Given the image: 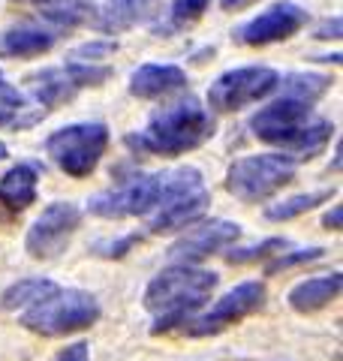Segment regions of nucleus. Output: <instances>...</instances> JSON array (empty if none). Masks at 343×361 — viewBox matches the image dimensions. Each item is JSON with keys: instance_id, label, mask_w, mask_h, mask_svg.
<instances>
[{"instance_id": "2eb2a0df", "label": "nucleus", "mask_w": 343, "mask_h": 361, "mask_svg": "<svg viewBox=\"0 0 343 361\" xmlns=\"http://www.w3.org/2000/svg\"><path fill=\"white\" fill-rule=\"evenodd\" d=\"M64 27H57L45 16L18 21V25L0 30V58H40L64 39Z\"/></svg>"}, {"instance_id": "9d476101", "label": "nucleus", "mask_w": 343, "mask_h": 361, "mask_svg": "<svg viewBox=\"0 0 343 361\" xmlns=\"http://www.w3.org/2000/svg\"><path fill=\"white\" fill-rule=\"evenodd\" d=\"M112 75L109 66H94V63H70L64 66H49L30 75V97L37 99L40 111L45 115L49 109L66 103L76 94H82L88 87L102 85Z\"/></svg>"}, {"instance_id": "dca6fc26", "label": "nucleus", "mask_w": 343, "mask_h": 361, "mask_svg": "<svg viewBox=\"0 0 343 361\" xmlns=\"http://www.w3.org/2000/svg\"><path fill=\"white\" fill-rule=\"evenodd\" d=\"M187 87V73L175 63H142L130 75V94L136 99H160Z\"/></svg>"}, {"instance_id": "b1692460", "label": "nucleus", "mask_w": 343, "mask_h": 361, "mask_svg": "<svg viewBox=\"0 0 343 361\" xmlns=\"http://www.w3.org/2000/svg\"><path fill=\"white\" fill-rule=\"evenodd\" d=\"M289 247L286 238H265L253 247H244V250H229L226 253V262L232 265H244V262H256V259H265V256H277V250Z\"/></svg>"}, {"instance_id": "5701e85b", "label": "nucleus", "mask_w": 343, "mask_h": 361, "mask_svg": "<svg viewBox=\"0 0 343 361\" xmlns=\"http://www.w3.org/2000/svg\"><path fill=\"white\" fill-rule=\"evenodd\" d=\"M335 196V187H323V190H313V193H301V196H292L286 202H277V205L265 208V220H292V217H301V214L319 208L323 202H328Z\"/></svg>"}, {"instance_id": "20e7f679", "label": "nucleus", "mask_w": 343, "mask_h": 361, "mask_svg": "<svg viewBox=\"0 0 343 361\" xmlns=\"http://www.w3.org/2000/svg\"><path fill=\"white\" fill-rule=\"evenodd\" d=\"M211 205V193L205 187L199 169L178 166L172 172H163V190H160L157 208L148 214V232H178L196 226L199 217Z\"/></svg>"}, {"instance_id": "4468645a", "label": "nucleus", "mask_w": 343, "mask_h": 361, "mask_svg": "<svg viewBox=\"0 0 343 361\" xmlns=\"http://www.w3.org/2000/svg\"><path fill=\"white\" fill-rule=\"evenodd\" d=\"M241 238V226L232 220H208L193 226V232H187L184 238H178L169 247V259L175 265H196L202 259H208L214 253L226 250L232 241Z\"/></svg>"}, {"instance_id": "f8f14e48", "label": "nucleus", "mask_w": 343, "mask_h": 361, "mask_svg": "<svg viewBox=\"0 0 343 361\" xmlns=\"http://www.w3.org/2000/svg\"><path fill=\"white\" fill-rule=\"evenodd\" d=\"M82 223V211L73 202H52L37 220L30 223L25 247L33 259H57Z\"/></svg>"}, {"instance_id": "393cba45", "label": "nucleus", "mask_w": 343, "mask_h": 361, "mask_svg": "<svg viewBox=\"0 0 343 361\" xmlns=\"http://www.w3.org/2000/svg\"><path fill=\"white\" fill-rule=\"evenodd\" d=\"M325 256V247H304V250H292V253H277L274 262H268V271L277 274V271H286V268H299V265H307V262H316V259Z\"/></svg>"}, {"instance_id": "ddd939ff", "label": "nucleus", "mask_w": 343, "mask_h": 361, "mask_svg": "<svg viewBox=\"0 0 343 361\" xmlns=\"http://www.w3.org/2000/svg\"><path fill=\"white\" fill-rule=\"evenodd\" d=\"M307 9L301 4H292V0H277V4H271L268 9H262L256 18L244 21V25H238L232 30V39L238 45H271V42H283L295 37L304 25H307Z\"/></svg>"}, {"instance_id": "2f4dec72", "label": "nucleus", "mask_w": 343, "mask_h": 361, "mask_svg": "<svg viewBox=\"0 0 343 361\" xmlns=\"http://www.w3.org/2000/svg\"><path fill=\"white\" fill-rule=\"evenodd\" d=\"M9 4H37V6L52 9V6H57V4H64V0H9Z\"/></svg>"}, {"instance_id": "f03ea898", "label": "nucleus", "mask_w": 343, "mask_h": 361, "mask_svg": "<svg viewBox=\"0 0 343 361\" xmlns=\"http://www.w3.org/2000/svg\"><path fill=\"white\" fill-rule=\"evenodd\" d=\"M214 135V118L196 97L175 99L163 109H157L145 121L142 130L127 135V148L136 154L154 157H178L196 151Z\"/></svg>"}, {"instance_id": "72a5a7b5", "label": "nucleus", "mask_w": 343, "mask_h": 361, "mask_svg": "<svg viewBox=\"0 0 343 361\" xmlns=\"http://www.w3.org/2000/svg\"><path fill=\"white\" fill-rule=\"evenodd\" d=\"M0 82H4V73H0Z\"/></svg>"}, {"instance_id": "c85d7f7f", "label": "nucleus", "mask_w": 343, "mask_h": 361, "mask_svg": "<svg viewBox=\"0 0 343 361\" xmlns=\"http://www.w3.org/2000/svg\"><path fill=\"white\" fill-rule=\"evenodd\" d=\"M88 343H70L66 349H61V355H57V361H90V353H88Z\"/></svg>"}, {"instance_id": "0eeeda50", "label": "nucleus", "mask_w": 343, "mask_h": 361, "mask_svg": "<svg viewBox=\"0 0 343 361\" xmlns=\"http://www.w3.org/2000/svg\"><path fill=\"white\" fill-rule=\"evenodd\" d=\"M295 178V160L286 154H250L229 166L226 190L241 202L271 199Z\"/></svg>"}, {"instance_id": "c756f323", "label": "nucleus", "mask_w": 343, "mask_h": 361, "mask_svg": "<svg viewBox=\"0 0 343 361\" xmlns=\"http://www.w3.org/2000/svg\"><path fill=\"white\" fill-rule=\"evenodd\" d=\"M323 226H325L328 232H337V229H340V208H337V205L323 217Z\"/></svg>"}, {"instance_id": "7c9ffc66", "label": "nucleus", "mask_w": 343, "mask_h": 361, "mask_svg": "<svg viewBox=\"0 0 343 361\" xmlns=\"http://www.w3.org/2000/svg\"><path fill=\"white\" fill-rule=\"evenodd\" d=\"M250 4H256V0H220V6L229 9V13H235V9H244Z\"/></svg>"}, {"instance_id": "cd10ccee", "label": "nucleus", "mask_w": 343, "mask_h": 361, "mask_svg": "<svg viewBox=\"0 0 343 361\" xmlns=\"http://www.w3.org/2000/svg\"><path fill=\"white\" fill-rule=\"evenodd\" d=\"M340 37H343V21L337 16L316 27V39H340Z\"/></svg>"}, {"instance_id": "4be33fe9", "label": "nucleus", "mask_w": 343, "mask_h": 361, "mask_svg": "<svg viewBox=\"0 0 343 361\" xmlns=\"http://www.w3.org/2000/svg\"><path fill=\"white\" fill-rule=\"evenodd\" d=\"M335 85L331 75H319V73H289V75H280V94L283 97H295V99H304V103H316L325 90Z\"/></svg>"}, {"instance_id": "7ed1b4c3", "label": "nucleus", "mask_w": 343, "mask_h": 361, "mask_svg": "<svg viewBox=\"0 0 343 361\" xmlns=\"http://www.w3.org/2000/svg\"><path fill=\"white\" fill-rule=\"evenodd\" d=\"M217 283H220V277L199 265L163 268L145 289V307L157 316L151 334H166L172 329L187 325L202 310V304L208 301Z\"/></svg>"}, {"instance_id": "a211bd4d", "label": "nucleus", "mask_w": 343, "mask_h": 361, "mask_svg": "<svg viewBox=\"0 0 343 361\" xmlns=\"http://www.w3.org/2000/svg\"><path fill=\"white\" fill-rule=\"evenodd\" d=\"M154 6H157V0H106L97 9L94 25L97 30L114 37V33H124L136 25H142L145 18H151Z\"/></svg>"}, {"instance_id": "f257e3e1", "label": "nucleus", "mask_w": 343, "mask_h": 361, "mask_svg": "<svg viewBox=\"0 0 343 361\" xmlns=\"http://www.w3.org/2000/svg\"><path fill=\"white\" fill-rule=\"evenodd\" d=\"M250 133L292 160H311L335 135V123L313 115V103L277 97L250 118Z\"/></svg>"}, {"instance_id": "412c9836", "label": "nucleus", "mask_w": 343, "mask_h": 361, "mask_svg": "<svg viewBox=\"0 0 343 361\" xmlns=\"http://www.w3.org/2000/svg\"><path fill=\"white\" fill-rule=\"evenodd\" d=\"M211 0H172L166 16L157 21L154 30L163 33V37H169V33H178L184 30L190 25H196V21L205 16V9H208Z\"/></svg>"}, {"instance_id": "a878e982", "label": "nucleus", "mask_w": 343, "mask_h": 361, "mask_svg": "<svg viewBox=\"0 0 343 361\" xmlns=\"http://www.w3.org/2000/svg\"><path fill=\"white\" fill-rule=\"evenodd\" d=\"M114 49H118V42L94 39V42H85V45H78V49H73L70 54H66V61H70V63H94V61H106L109 54H114Z\"/></svg>"}, {"instance_id": "39448f33", "label": "nucleus", "mask_w": 343, "mask_h": 361, "mask_svg": "<svg viewBox=\"0 0 343 361\" xmlns=\"http://www.w3.org/2000/svg\"><path fill=\"white\" fill-rule=\"evenodd\" d=\"M97 319H100V301L88 289H61V286L21 313V325L42 337H64L85 331Z\"/></svg>"}, {"instance_id": "f3484780", "label": "nucleus", "mask_w": 343, "mask_h": 361, "mask_svg": "<svg viewBox=\"0 0 343 361\" xmlns=\"http://www.w3.org/2000/svg\"><path fill=\"white\" fill-rule=\"evenodd\" d=\"M37 184H40V166L37 163H16L0 178V205L13 214L25 211L28 205L37 202Z\"/></svg>"}, {"instance_id": "473e14b6", "label": "nucleus", "mask_w": 343, "mask_h": 361, "mask_svg": "<svg viewBox=\"0 0 343 361\" xmlns=\"http://www.w3.org/2000/svg\"><path fill=\"white\" fill-rule=\"evenodd\" d=\"M6 157H9V151H6V145L0 142V160H6Z\"/></svg>"}, {"instance_id": "9b49d317", "label": "nucleus", "mask_w": 343, "mask_h": 361, "mask_svg": "<svg viewBox=\"0 0 343 361\" xmlns=\"http://www.w3.org/2000/svg\"><path fill=\"white\" fill-rule=\"evenodd\" d=\"M262 304H265V286L259 280H247V283H238L235 289H229L208 313L193 316L184 325V331L190 337H211L217 331L229 329V325L253 316L256 310H262Z\"/></svg>"}, {"instance_id": "423d86ee", "label": "nucleus", "mask_w": 343, "mask_h": 361, "mask_svg": "<svg viewBox=\"0 0 343 361\" xmlns=\"http://www.w3.org/2000/svg\"><path fill=\"white\" fill-rule=\"evenodd\" d=\"M109 148V127L100 121L66 123L45 139V154L70 178H88Z\"/></svg>"}, {"instance_id": "bb28decb", "label": "nucleus", "mask_w": 343, "mask_h": 361, "mask_svg": "<svg viewBox=\"0 0 343 361\" xmlns=\"http://www.w3.org/2000/svg\"><path fill=\"white\" fill-rule=\"evenodd\" d=\"M136 241H139V235H130V238H118L112 244H102V247H97V250H102L100 256H124V253H130V247Z\"/></svg>"}, {"instance_id": "1a4fd4ad", "label": "nucleus", "mask_w": 343, "mask_h": 361, "mask_svg": "<svg viewBox=\"0 0 343 361\" xmlns=\"http://www.w3.org/2000/svg\"><path fill=\"white\" fill-rule=\"evenodd\" d=\"M163 190V172L154 175H130L121 184H114L102 193L88 199V211L106 220H124V217H145L160 202Z\"/></svg>"}, {"instance_id": "6e6552de", "label": "nucleus", "mask_w": 343, "mask_h": 361, "mask_svg": "<svg viewBox=\"0 0 343 361\" xmlns=\"http://www.w3.org/2000/svg\"><path fill=\"white\" fill-rule=\"evenodd\" d=\"M280 87V73L271 66H238V70H226L223 75H217L208 87V106L220 115H232L247 106L259 103L271 94H277Z\"/></svg>"}, {"instance_id": "6ab92c4d", "label": "nucleus", "mask_w": 343, "mask_h": 361, "mask_svg": "<svg viewBox=\"0 0 343 361\" xmlns=\"http://www.w3.org/2000/svg\"><path fill=\"white\" fill-rule=\"evenodd\" d=\"M340 289H343V277L337 274V271L323 274V277H311V280H304V283H299L289 292V307L299 310V313L323 310L340 295Z\"/></svg>"}, {"instance_id": "aec40b11", "label": "nucleus", "mask_w": 343, "mask_h": 361, "mask_svg": "<svg viewBox=\"0 0 343 361\" xmlns=\"http://www.w3.org/2000/svg\"><path fill=\"white\" fill-rule=\"evenodd\" d=\"M54 289H57V283L49 277H25L0 295V310H28Z\"/></svg>"}]
</instances>
